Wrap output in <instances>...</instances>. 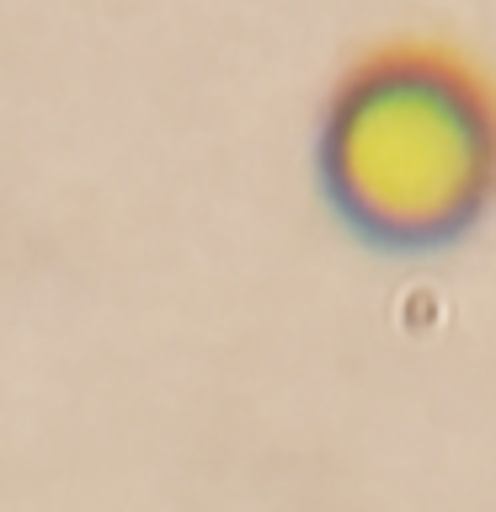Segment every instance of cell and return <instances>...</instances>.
<instances>
[{
  "label": "cell",
  "mask_w": 496,
  "mask_h": 512,
  "mask_svg": "<svg viewBox=\"0 0 496 512\" xmlns=\"http://www.w3.org/2000/svg\"><path fill=\"white\" fill-rule=\"evenodd\" d=\"M320 171L358 230L448 240L496 198V70L438 32L379 38L336 75Z\"/></svg>",
  "instance_id": "obj_1"
}]
</instances>
